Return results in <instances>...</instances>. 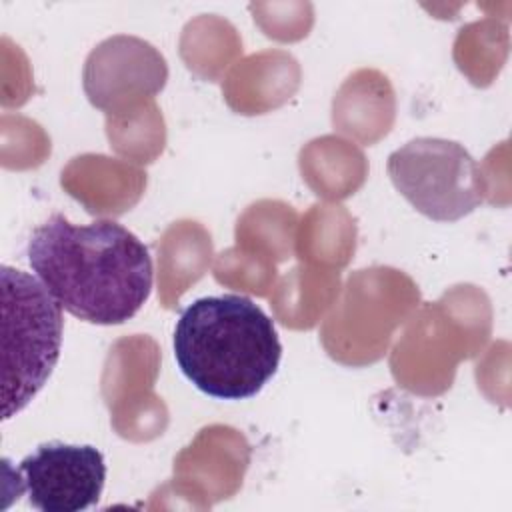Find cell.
Returning a JSON list of instances; mask_svg holds the SVG:
<instances>
[{
    "instance_id": "1",
    "label": "cell",
    "mask_w": 512,
    "mask_h": 512,
    "mask_svg": "<svg viewBox=\"0 0 512 512\" xmlns=\"http://www.w3.org/2000/svg\"><path fill=\"white\" fill-rule=\"evenodd\" d=\"M26 254L62 310L88 324H124L152 292L148 248L114 220L72 224L64 214H52L32 230Z\"/></svg>"
},
{
    "instance_id": "2",
    "label": "cell",
    "mask_w": 512,
    "mask_h": 512,
    "mask_svg": "<svg viewBox=\"0 0 512 512\" xmlns=\"http://www.w3.org/2000/svg\"><path fill=\"white\" fill-rule=\"evenodd\" d=\"M172 346L182 374L218 400L256 396L282 358L272 318L242 294L194 300L174 326Z\"/></svg>"
},
{
    "instance_id": "3",
    "label": "cell",
    "mask_w": 512,
    "mask_h": 512,
    "mask_svg": "<svg viewBox=\"0 0 512 512\" xmlns=\"http://www.w3.org/2000/svg\"><path fill=\"white\" fill-rule=\"evenodd\" d=\"M2 420L22 412L52 376L62 348V306L24 270L2 266Z\"/></svg>"
},
{
    "instance_id": "4",
    "label": "cell",
    "mask_w": 512,
    "mask_h": 512,
    "mask_svg": "<svg viewBox=\"0 0 512 512\" xmlns=\"http://www.w3.org/2000/svg\"><path fill=\"white\" fill-rule=\"evenodd\" d=\"M394 188L434 222H456L484 202V178L472 154L454 140L420 136L386 162Z\"/></svg>"
},
{
    "instance_id": "5",
    "label": "cell",
    "mask_w": 512,
    "mask_h": 512,
    "mask_svg": "<svg viewBox=\"0 0 512 512\" xmlns=\"http://www.w3.org/2000/svg\"><path fill=\"white\" fill-rule=\"evenodd\" d=\"M106 482L104 454L90 444H40L16 468V498L42 512H80L98 504Z\"/></svg>"
}]
</instances>
